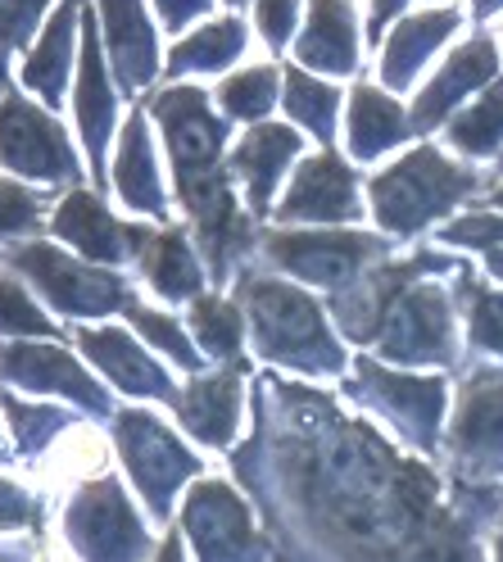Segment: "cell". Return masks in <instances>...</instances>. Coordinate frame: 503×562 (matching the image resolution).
Masks as SVG:
<instances>
[{"label": "cell", "mask_w": 503, "mask_h": 562, "mask_svg": "<svg viewBox=\"0 0 503 562\" xmlns=\"http://www.w3.org/2000/svg\"><path fill=\"white\" fill-rule=\"evenodd\" d=\"M241 300L249 308V331H255L259 355L313 376H332L345 368V349L327 327V313L304 291L286 286V281L249 277L241 286Z\"/></svg>", "instance_id": "cell-1"}, {"label": "cell", "mask_w": 503, "mask_h": 562, "mask_svg": "<svg viewBox=\"0 0 503 562\" xmlns=\"http://www.w3.org/2000/svg\"><path fill=\"white\" fill-rule=\"evenodd\" d=\"M368 191H372L377 223L385 232H394V236H413V232L431 227L440 214H449L458 200L472 195L477 191V172L449 164L440 150L417 146L400 164H390L385 172H377Z\"/></svg>", "instance_id": "cell-2"}, {"label": "cell", "mask_w": 503, "mask_h": 562, "mask_svg": "<svg viewBox=\"0 0 503 562\" xmlns=\"http://www.w3.org/2000/svg\"><path fill=\"white\" fill-rule=\"evenodd\" d=\"M381 255H385V245L364 232H277L268 236V259L277 268H286L300 281H313V286H332V291L354 286Z\"/></svg>", "instance_id": "cell-3"}, {"label": "cell", "mask_w": 503, "mask_h": 562, "mask_svg": "<svg viewBox=\"0 0 503 562\" xmlns=\"http://www.w3.org/2000/svg\"><path fill=\"white\" fill-rule=\"evenodd\" d=\"M0 164L37 182L78 178V155L64 127L23 95H0Z\"/></svg>", "instance_id": "cell-4"}, {"label": "cell", "mask_w": 503, "mask_h": 562, "mask_svg": "<svg viewBox=\"0 0 503 562\" xmlns=\"http://www.w3.org/2000/svg\"><path fill=\"white\" fill-rule=\"evenodd\" d=\"M10 263L37 281V286L51 295V304L64 313H114V308L132 304L127 286L114 272L87 268L78 259L59 255L55 245H19V250H10Z\"/></svg>", "instance_id": "cell-5"}, {"label": "cell", "mask_w": 503, "mask_h": 562, "mask_svg": "<svg viewBox=\"0 0 503 562\" xmlns=\"http://www.w3.org/2000/svg\"><path fill=\"white\" fill-rule=\"evenodd\" d=\"M119 449H123V459L141 485V495H146L150 513L168 517L172 508V490L177 481H187L200 463H195V453L177 445V436L164 427L159 417L150 413H119Z\"/></svg>", "instance_id": "cell-6"}, {"label": "cell", "mask_w": 503, "mask_h": 562, "mask_svg": "<svg viewBox=\"0 0 503 562\" xmlns=\"http://www.w3.org/2000/svg\"><path fill=\"white\" fill-rule=\"evenodd\" d=\"M385 359L400 363H449L454 359V313L445 291L426 286H409L400 291V300L390 304L385 323L377 331Z\"/></svg>", "instance_id": "cell-7"}, {"label": "cell", "mask_w": 503, "mask_h": 562, "mask_svg": "<svg viewBox=\"0 0 503 562\" xmlns=\"http://www.w3.org/2000/svg\"><path fill=\"white\" fill-rule=\"evenodd\" d=\"M354 395H364L381 417H390L409 440L436 445V427L445 413V381L436 376H413V372H390L381 363H358Z\"/></svg>", "instance_id": "cell-8"}, {"label": "cell", "mask_w": 503, "mask_h": 562, "mask_svg": "<svg viewBox=\"0 0 503 562\" xmlns=\"http://www.w3.org/2000/svg\"><path fill=\"white\" fill-rule=\"evenodd\" d=\"M155 119L168 136V155L177 168V182L204 178L219 168L223 155V119L209 110V95L200 87H168L155 95Z\"/></svg>", "instance_id": "cell-9"}, {"label": "cell", "mask_w": 503, "mask_h": 562, "mask_svg": "<svg viewBox=\"0 0 503 562\" xmlns=\"http://www.w3.org/2000/svg\"><path fill=\"white\" fill-rule=\"evenodd\" d=\"M68 536L87 553V562H136L146 549L136 513L127 508L114 481H96L68 508Z\"/></svg>", "instance_id": "cell-10"}, {"label": "cell", "mask_w": 503, "mask_h": 562, "mask_svg": "<svg viewBox=\"0 0 503 562\" xmlns=\"http://www.w3.org/2000/svg\"><path fill=\"white\" fill-rule=\"evenodd\" d=\"M187 536L195 540L200 562H259V540L249 526L245 499L223 481H200L187 499Z\"/></svg>", "instance_id": "cell-11"}, {"label": "cell", "mask_w": 503, "mask_h": 562, "mask_svg": "<svg viewBox=\"0 0 503 562\" xmlns=\"http://www.w3.org/2000/svg\"><path fill=\"white\" fill-rule=\"evenodd\" d=\"M177 195H182V204L191 209V223H195V236L204 245L209 263H213V277H227L232 263L245 259L249 240H255L249 218L241 214V204H236L227 178L213 168V172H204V178L177 182Z\"/></svg>", "instance_id": "cell-12"}, {"label": "cell", "mask_w": 503, "mask_h": 562, "mask_svg": "<svg viewBox=\"0 0 503 562\" xmlns=\"http://www.w3.org/2000/svg\"><path fill=\"white\" fill-rule=\"evenodd\" d=\"M454 459L472 472L503 468V368L467 376L454 417Z\"/></svg>", "instance_id": "cell-13"}, {"label": "cell", "mask_w": 503, "mask_h": 562, "mask_svg": "<svg viewBox=\"0 0 503 562\" xmlns=\"http://www.w3.org/2000/svg\"><path fill=\"white\" fill-rule=\"evenodd\" d=\"M277 214L286 223H345L358 214V182L340 155L322 150L300 164L291 191L281 195Z\"/></svg>", "instance_id": "cell-14"}, {"label": "cell", "mask_w": 503, "mask_h": 562, "mask_svg": "<svg viewBox=\"0 0 503 562\" xmlns=\"http://www.w3.org/2000/svg\"><path fill=\"white\" fill-rule=\"evenodd\" d=\"M490 82H499L494 42H490V37H472L467 46H458V50L440 64V74L422 87V95H417V104H413V127H417V132H431V127L449 123L458 104L472 95V91L490 87Z\"/></svg>", "instance_id": "cell-15"}, {"label": "cell", "mask_w": 503, "mask_h": 562, "mask_svg": "<svg viewBox=\"0 0 503 562\" xmlns=\"http://www.w3.org/2000/svg\"><path fill=\"white\" fill-rule=\"evenodd\" d=\"M55 236L68 240L74 250H82L96 263H119L127 255L141 259V250H146V240H150V232L119 223L91 191H74V195L59 200V209H55Z\"/></svg>", "instance_id": "cell-16"}, {"label": "cell", "mask_w": 503, "mask_h": 562, "mask_svg": "<svg viewBox=\"0 0 503 562\" xmlns=\"http://www.w3.org/2000/svg\"><path fill=\"white\" fill-rule=\"evenodd\" d=\"M100 23H104L100 32L123 87L127 91L150 87V78L159 74V42L146 19V5L141 0H100Z\"/></svg>", "instance_id": "cell-17"}, {"label": "cell", "mask_w": 503, "mask_h": 562, "mask_svg": "<svg viewBox=\"0 0 503 562\" xmlns=\"http://www.w3.org/2000/svg\"><path fill=\"white\" fill-rule=\"evenodd\" d=\"M300 155V136L291 127H255L241 136V146L232 150V172L245 187L249 214H264L272 204L277 187L286 182V168Z\"/></svg>", "instance_id": "cell-18"}, {"label": "cell", "mask_w": 503, "mask_h": 562, "mask_svg": "<svg viewBox=\"0 0 503 562\" xmlns=\"http://www.w3.org/2000/svg\"><path fill=\"white\" fill-rule=\"evenodd\" d=\"M0 372L27 385V391H55L82 408H104L100 385L55 345H10L5 355H0Z\"/></svg>", "instance_id": "cell-19"}, {"label": "cell", "mask_w": 503, "mask_h": 562, "mask_svg": "<svg viewBox=\"0 0 503 562\" xmlns=\"http://www.w3.org/2000/svg\"><path fill=\"white\" fill-rule=\"evenodd\" d=\"M78 345L96 359V368L110 376L119 391H127V395H150V400H172V404H177L172 381L164 376V368H159L155 359L141 355V345H136L127 331H119V327H91V331L78 336Z\"/></svg>", "instance_id": "cell-20"}, {"label": "cell", "mask_w": 503, "mask_h": 562, "mask_svg": "<svg viewBox=\"0 0 503 562\" xmlns=\"http://www.w3.org/2000/svg\"><path fill=\"white\" fill-rule=\"evenodd\" d=\"M458 27V10H422V14H409L404 23H394L390 42L381 50V82L390 91H404L417 74L422 64H431Z\"/></svg>", "instance_id": "cell-21"}, {"label": "cell", "mask_w": 503, "mask_h": 562, "mask_svg": "<svg viewBox=\"0 0 503 562\" xmlns=\"http://www.w3.org/2000/svg\"><path fill=\"white\" fill-rule=\"evenodd\" d=\"M78 123L87 155L96 172H104V140L114 132V87L104 78V55H100V27L96 19L82 14V64H78Z\"/></svg>", "instance_id": "cell-22"}, {"label": "cell", "mask_w": 503, "mask_h": 562, "mask_svg": "<svg viewBox=\"0 0 503 562\" xmlns=\"http://www.w3.org/2000/svg\"><path fill=\"white\" fill-rule=\"evenodd\" d=\"M177 413L191 427L195 440L204 445H232L236 422H241V372H209L195 376L182 395H177Z\"/></svg>", "instance_id": "cell-23"}, {"label": "cell", "mask_w": 503, "mask_h": 562, "mask_svg": "<svg viewBox=\"0 0 503 562\" xmlns=\"http://www.w3.org/2000/svg\"><path fill=\"white\" fill-rule=\"evenodd\" d=\"M300 64L327 68V74H349L358 64V27H354V0H313L309 23L300 32Z\"/></svg>", "instance_id": "cell-24"}, {"label": "cell", "mask_w": 503, "mask_h": 562, "mask_svg": "<svg viewBox=\"0 0 503 562\" xmlns=\"http://www.w3.org/2000/svg\"><path fill=\"white\" fill-rule=\"evenodd\" d=\"M78 27H82V0H59L46 32H42V42L27 50V64H23V82L37 91L46 104H55L68 87V59H74V37H78Z\"/></svg>", "instance_id": "cell-25"}, {"label": "cell", "mask_w": 503, "mask_h": 562, "mask_svg": "<svg viewBox=\"0 0 503 562\" xmlns=\"http://www.w3.org/2000/svg\"><path fill=\"white\" fill-rule=\"evenodd\" d=\"M413 119L400 110V100L385 95L381 87L358 82L349 95V155L354 159H377L394 150L409 136Z\"/></svg>", "instance_id": "cell-26"}, {"label": "cell", "mask_w": 503, "mask_h": 562, "mask_svg": "<svg viewBox=\"0 0 503 562\" xmlns=\"http://www.w3.org/2000/svg\"><path fill=\"white\" fill-rule=\"evenodd\" d=\"M114 182L127 209L136 214H164V187H159V168H155V150H150V132L146 119L132 114L119 140V159H114Z\"/></svg>", "instance_id": "cell-27"}, {"label": "cell", "mask_w": 503, "mask_h": 562, "mask_svg": "<svg viewBox=\"0 0 503 562\" xmlns=\"http://www.w3.org/2000/svg\"><path fill=\"white\" fill-rule=\"evenodd\" d=\"M141 263L164 300H191L200 291V263L182 232H155L141 250Z\"/></svg>", "instance_id": "cell-28"}, {"label": "cell", "mask_w": 503, "mask_h": 562, "mask_svg": "<svg viewBox=\"0 0 503 562\" xmlns=\"http://www.w3.org/2000/svg\"><path fill=\"white\" fill-rule=\"evenodd\" d=\"M245 50V23L241 19H213L200 32H191L187 42H177L168 55V74H213V68L236 64Z\"/></svg>", "instance_id": "cell-29"}, {"label": "cell", "mask_w": 503, "mask_h": 562, "mask_svg": "<svg viewBox=\"0 0 503 562\" xmlns=\"http://www.w3.org/2000/svg\"><path fill=\"white\" fill-rule=\"evenodd\" d=\"M449 140L467 159H490L503 150V82H490L481 100L449 119Z\"/></svg>", "instance_id": "cell-30"}, {"label": "cell", "mask_w": 503, "mask_h": 562, "mask_svg": "<svg viewBox=\"0 0 503 562\" xmlns=\"http://www.w3.org/2000/svg\"><path fill=\"white\" fill-rule=\"evenodd\" d=\"M281 104H286V114H291L295 123H304L313 136L327 140L336 132V104H340V95H336V87H327L322 78L304 74V68H286V100Z\"/></svg>", "instance_id": "cell-31"}, {"label": "cell", "mask_w": 503, "mask_h": 562, "mask_svg": "<svg viewBox=\"0 0 503 562\" xmlns=\"http://www.w3.org/2000/svg\"><path fill=\"white\" fill-rule=\"evenodd\" d=\"M191 327H195V340L209 359H236L245 345V318L223 295H200L191 308Z\"/></svg>", "instance_id": "cell-32"}, {"label": "cell", "mask_w": 503, "mask_h": 562, "mask_svg": "<svg viewBox=\"0 0 503 562\" xmlns=\"http://www.w3.org/2000/svg\"><path fill=\"white\" fill-rule=\"evenodd\" d=\"M219 100H223L227 119L255 123V119H264L272 104H277V74H272V68H245V74H236V78L223 82Z\"/></svg>", "instance_id": "cell-33"}, {"label": "cell", "mask_w": 503, "mask_h": 562, "mask_svg": "<svg viewBox=\"0 0 503 562\" xmlns=\"http://www.w3.org/2000/svg\"><path fill=\"white\" fill-rule=\"evenodd\" d=\"M462 300H467V336H472V345L503 355V295L481 286V281H467Z\"/></svg>", "instance_id": "cell-34"}, {"label": "cell", "mask_w": 503, "mask_h": 562, "mask_svg": "<svg viewBox=\"0 0 503 562\" xmlns=\"http://www.w3.org/2000/svg\"><path fill=\"white\" fill-rule=\"evenodd\" d=\"M132 327L146 336L159 355H168L177 368H200V355L195 345L187 340V331L177 327V318H168V313H155V308H132Z\"/></svg>", "instance_id": "cell-35"}, {"label": "cell", "mask_w": 503, "mask_h": 562, "mask_svg": "<svg viewBox=\"0 0 503 562\" xmlns=\"http://www.w3.org/2000/svg\"><path fill=\"white\" fill-rule=\"evenodd\" d=\"M0 331L5 336H51V318L32 304V295L0 268Z\"/></svg>", "instance_id": "cell-36"}, {"label": "cell", "mask_w": 503, "mask_h": 562, "mask_svg": "<svg viewBox=\"0 0 503 562\" xmlns=\"http://www.w3.org/2000/svg\"><path fill=\"white\" fill-rule=\"evenodd\" d=\"M445 240L454 245H477V250L490 255V268L503 277V218H462V223H449L445 227Z\"/></svg>", "instance_id": "cell-37"}, {"label": "cell", "mask_w": 503, "mask_h": 562, "mask_svg": "<svg viewBox=\"0 0 503 562\" xmlns=\"http://www.w3.org/2000/svg\"><path fill=\"white\" fill-rule=\"evenodd\" d=\"M255 19L268 46H286L295 37V23H300V0H255Z\"/></svg>", "instance_id": "cell-38"}, {"label": "cell", "mask_w": 503, "mask_h": 562, "mask_svg": "<svg viewBox=\"0 0 503 562\" xmlns=\"http://www.w3.org/2000/svg\"><path fill=\"white\" fill-rule=\"evenodd\" d=\"M42 204L32 191L14 187V182H0V236H14V232H27L32 223H37Z\"/></svg>", "instance_id": "cell-39"}, {"label": "cell", "mask_w": 503, "mask_h": 562, "mask_svg": "<svg viewBox=\"0 0 503 562\" xmlns=\"http://www.w3.org/2000/svg\"><path fill=\"white\" fill-rule=\"evenodd\" d=\"M46 10V0H0V37H5L10 46H19L32 27H37Z\"/></svg>", "instance_id": "cell-40"}, {"label": "cell", "mask_w": 503, "mask_h": 562, "mask_svg": "<svg viewBox=\"0 0 503 562\" xmlns=\"http://www.w3.org/2000/svg\"><path fill=\"white\" fill-rule=\"evenodd\" d=\"M37 521V508H32V499L23 495L19 485L0 481V531H10V526H32Z\"/></svg>", "instance_id": "cell-41"}, {"label": "cell", "mask_w": 503, "mask_h": 562, "mask_svg": "<svg viewBox=\"0 0 503 562\" xmlns=\"http://www.w3.org/2000/svg\"><path fill=\"white\" fill-rule=\"evenodd\" d=\"M209 5H213V0H159V14H164L168 27H187V23L200 19Z\"/></svg>", "instance_id": "cell-42"}, {"label": "cell", "mask_w": 503, "mask_h": 562, "mask_svg": "<svg viewBox=\"0 0 503 562\" xmlns=\"http://www.w3.org/2000/svg\"><path fill=\"white\" fill-rule=\"evenodd\" d=\"M400 10H404V0H372V27L381 32V27H385L394 14H400Z\"/></svg>", "instance_id": "cell-43"}, {"label": "cell", "mask_w": 503, "mask_h": 562, "mask_svg": "<svg viewBox=\"0 0 503 562\" xmlns=\"http://www.w3.org/2000/svg\"><path fill=\"white\" fill-rule=\"evenodd\" d=\"M155 562H182V544H177V536H168L164 540V549H159V558Z\"/></svg>", "instance_id": "cell-44"}, {"label": "cell", "mask_w": 503, "mask_h": 562, "mask_svg": "<svg viewBox=\"0 0 503 562\" xmlns=\"http://www.w3.org/2000/svg\"><path fill=\"white\" fill-rule=\"evenodd\" d=\"M499 5H503V0H472V14H477V19H490Z\"/></svg>", "instance_id": "cell-45"}, {"label": "cell", "mask_w": 503, "mask_h": 562, "mask_svg": "<svg viewBox=\"0 0 503 562\" xmlns=\"http://www.w3.org/2000/svg\"><path fill=\"white\" fill-rule=\"evenodd\" d=\"M494 562H503V526H499V540H494Z\"/></svg>", "instance_id": "cell-46"}, {"label": "cell", "mask_w": 503, "mask_h": 562, "mask_svg": "<svg viewBox=\"0 0 503 562\" xmlns=\"http://www.w3.org/2000/svg\"><path fill=\"white\" fill-rule=\"evenodd\" d=\"M494 204H499V209H503V187H499V191H494Z\"/></svg>", "instance_id": "cell-47"}, {"label": "cell", "mask_w": 503, "mask_h": 562, "mask_svg": "<svg viewBox=\"0 0 503 562\" xmlns=\"http://www.w3.org/2000/svg\"><path fill=\"white\" fill-rule=\"evenodd\" d=\"M0 562H10V558H5V553H0Z\"/></svg>", "instance_id": "cell-48"}, {"label": "cell", "mask_w": 503, "mask_h": 562, "mask_svg": "<svg viewBox=\"0 0 503 562\" xmlns=\"http://www.w3.org/2000/svg\"><path fill=\"white\" fill-rule=\"evenodd\" d=\"M236 5H241V0H236Z\"/></svg>", "instance_id": "cell-49"}]
</instances>
